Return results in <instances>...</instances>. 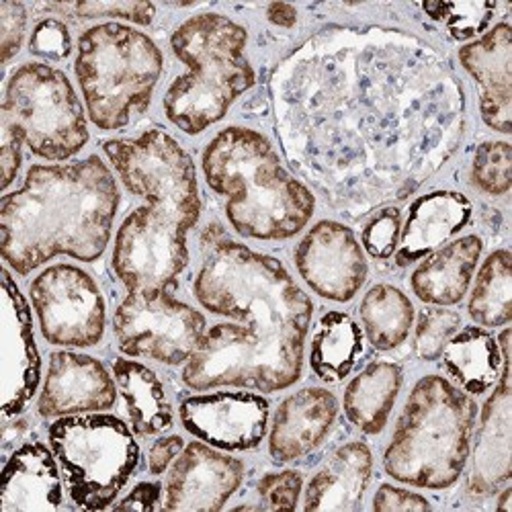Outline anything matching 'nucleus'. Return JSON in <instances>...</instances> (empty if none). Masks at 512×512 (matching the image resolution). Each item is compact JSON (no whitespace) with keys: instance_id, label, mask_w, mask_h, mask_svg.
Wrapping results in <instances>:
<instances>
[{"instance_id":"obj_1","label":"nucleus","mask_w":512,"mask_h":512,"mask_svg":"<svg viewBox=\"0 0 512 512\" xmlns=\"http://www.w3.org/2000/svg\"><path fill=\"white\" fill-rule=\"evenodd\" d=\"M193 291L207 312L242 324L205 330L183 367L187 388L275 394L300 381L314 304L281 261L238 242L216 244Z\"/></svg>"},{"instance_id":"obj_2","label":"nucleus","mask_w":512,"mask_h":512,"mask_svg":"<svg viewBox=\"0 0 512 512\" xmlns=\"http://www.w3.org/2000/svg\"><path fill=\"white\" fill-rule=\"evenodd\" d=\"M119 187L99 156L33 164L21 189L0 201V252L17 275L54 256L95 263L109 246Z\"/></svg>"},{"instance_id":"obj_3","label":"nucleus","mask_w":512,"mask_h":512,"mask_svg":"<svg viewBox=\"0 0 512 512\" xmlns=\"http://www.w3.org/2000/svg\"><path fill=\"white\" fill-rule=\"evenodd\" d=\"M213 193L226 197L232 228L254 240H287L314 216L316 197L283 168L271 142L248 127H226L201 160Z\"/></svg>"},{"instance_id":"obj_4","label":"nucleus","mask_w":512,"mask_h":512,"mask_svg":"<svg viewBox=\"0 0 512 512\" xmlns=\"http://www.w3.org/2000/svg\"><path fill=\"white\" fill-rule=\"evenodd\" d=\"M478 418L476 400L441 375L422 377L408 396L383 453L386 474L402 484L445 490L463 474Z\"/></svg>"},{"instance_id":"obj_5","label":"nucleus","mask_w":512,"mask_h":512,"mask_svg":"<svg viewBox=\"0 0 512 512\" xmlns=\"http://www.w3.org/2000/svg\"><path fill=\"white\" fill-rule=\"evenodd\" d=\"M246 41V29L218 13L195 15L177 27L170 46L187 72L168 87L164 113L181 132H205L254 87V70L244 56Z\"/></svg>"},{"instance_id":"obj_6","label":"nucleus","mask_w":512,"mask_h":512,"mask_svg":"<svg viewBox=\"0 0 512 512\" xmlns=\"http://www.w3.org/2000/svg\"><path fill=\"white\" fill-rule=\"evenodd\" d=\"M164 58L154 41L123 23H101L78 39L74 72L91 121L115 132L152 101Z\"/></svg>"},{"instance_id":"obj_7","label":"nucleus","mask_w":512,"mask_h":512,"mask_svg":"<svg viewBox=\"0 0 512 512\" xmlns=\"http://www.w3.org/2000/svg\"><path fill=\"white\" fill-rule=\"evenodd\" d=\"M48 437L66 490L84 510L109 508L140 463L134 431L113 414L62 416Z\"/></svg>"},{"instance_id":"obj_8","label":"nucleus","mask_w":512,"mask_h":512,"mask_svg":"<svg viewBox=\"0 0 512 512\" xmlns=\"http://www.w3.org/2000/svg\"><path fill=\"white\" fill-rule=\"evenodd\" d=\"M3 127L35 156L52 162L72 158L89 142L87 115L68 76L41 62L23 64L9 78Z\"/></svg>"},{"instance_id":"obj_9","label":"nucleus","mask_w":512,"mask_h":512,"mask_svg":"<svg viewBox=\"0 0 512 512\" xmlns=\"http://www.w3.org/2000/svg\"><path fill=\"white\" fill-rule=\"evenodd\" d=\"M103 152L132 195L166 211L187 232L197 226L201 216L197 170L175 138L162 130H148L132 140H109Z\"/></svg>"},{"instance_id":"obj_10","label":"nucleus","mask_w":512,"mask_h":512,"mask_svg":"<svg viewBox=\"0 0 512 512\" xmlns=\"http://www.w3.org/2000/svg\"><path fill=\"white\" fill-rule=\"evenodd\" d=\"M205 316L168 289L130 291L113 316L119 351L164 365H183L205 334Z\"/></svg>"},{"instance_id":"obj_11","label":"nucleus","mask_w":512,"mask_h":512,"mask_svg":"<svg viewBox=\"0 0 512 512\" xmlns=\"http://www.w3.org/2000/svg\"><path fill=\"white\" fill-rule=\"evenodd\" d=\"M111 263L127 293L170 289L189 263L187 230L162 209L138 207L119 226Z\"/></svg>"},{"instance_id":"obj_12","label":"nucleus","mask_w":512,"mask_h":512,"mask_svg":"<svg viewBox=\"0 0 512 512\" xmlns=\"http://www.w3.org/2000/svg\"><path fill=\"white\" fill-rule=\"evenodd\" d=\"M29 297L39 328L50 345L89 349L105 334L107 308L95 279L74 265H54L41 271Z\"/></svg>"},{"instance_id":"obj_13","label":"nucleus","mask_w":512,"mask_h":512,"mask_svg":"<svg viewBox=\"0 0 512 512\" xmlns=\"http://www.w3.org/2000/svg\"><path fill=\"white\" fill-rule=\"evenodd\" d=\"M295 267L324 300L345 304L367 281V261L353 230L332 220L318 222L295 248Z\"/></svg>"},{"instance_id":"obj_14","label":"nucleus","mask_w":512,"mask_h":512,"mask_svg":"<svg viewBox=\"0 0 512 512\" xmlns=\"http://www.w3.org/2000/svg\"><path fill=\"white\" fill-rule=\"evenodd\" d=\"M179 414L195 439L222 451H250L267 435L269 402L250 392H213L187 398Z\"/></svg>"},{"instance_id":"obj_15","label":"nucleus","mask_w":512,"mask_h":512,"mask_svg":"<svg viewBox=\"0 0 512 512\" xmlns=\"http://www.w3.org/2000/svg\"><path fill=\"white\" fill-rule=\"evenodd\" d=\"M244 465L203 441L185 445L168 472L164 510H222L240 488Z\"/></svg>"},{"instance_id":"obj_16","label":"nucleus","mask_w":512,"mask_h":512,"mask_svg":"<svg viewBox=\"0 0 512 512\" xmlns=\"http://www.w3.org/2000/svg\"><path fill=\"white\" fill-rule=\"evenodd\" d=\"M117 402L115 377L105 365L82 353L56 351L41 388L37 410L44 418H62L111 410Z\"/></svg>"},{"instance_id":"obj_17","label":"nucleus","mask_w":512,"mask_h":512,"mask_svg":"<svg viewBox=\"0 0 512 512\" xmlns=\"http://www.w3.org/2000/svg\"><path fill=\"white\" fill-rule=\"evenodd\" d=\"M41 361L29 304L9 269L3 271V416H19L33 400Z\"/></svg>"},{"instance_id":"obj_18","label":"nucleus","mask_w":512,"mask_h":512,"mask_svg":"<svg viewBox=\"0 0 512 512\" xmlns=\"http://www.w3.org/2000/svg\"><path fill=\"white\" fill-rule=\"evenodd\" d=\"M510 330H502L496 340L502 369L500 377L494 383V392L486 400L482 416H480V431L476 437L474 449V467L469 476V490L478 496H486L504 486L510 476V445H512V386H510V353H508Z\"/></svg>"},{"instance_id":"obj_19","label":"nucleus","mask_w":512,"mask_h":512,"mask_svg":"<svg viewBox=\"0 0 512 512\" xmlns=\"http://www.w3.org/2000/svg\"><path fill=\"white\" fill-rule=\"evenodd\" d=\"M459 62L480 87V113L494 132L510 134L512 117V29L498 23L459 50Z\"/></svg>"},{"instance_id":"obj_20","label":"nucleus","mask_w":512,"mask_h":512,"mask_svg":"<svg viewBox=\"0 0 512 512\" xmlns=\"http://www.w3.org/2000/svg\"><path fill=\"white\" fill-rule=\"evenodd\" d=\"M338 414L334 394L304 388L285 398L271 424L269 453L277 463H291L316 451L330 435Z\"/></svg>"},{"instance_id":"obj_21","label":"nucleus","mask_w":512,"mask_h":512,"mask_svg":"<svg viewBox=\"0 0 512 512\" xmlns=\"http://www.w3.org/2000/svg\"><path fill=\"white\" fill-rule=\"evenodd\" d=\"M44 443L21 445L5 465L0 512L58 510L64 502L62 472Z\"/></svg>"},{"instance_id":"obj_22","label":"nucleus","mask_w":512,"mask_h":512,"mask_svg":"<svg viewBox=\"0 0 512 512\" xmlns=\"http://www.w3.org/2000/svg\"><path fill=\"white\" fill-rule=\"evenodd\" d=\"M472 218V201L455 191H435L418 197L400 232L396 263L408 267L435 252L461 232Z\"/></svg>"},{"instance_id":"obj_23","label":"nucleus","mask_w":512,"mask_h":512,"mask_svg":"<svg viewBox=\"0 0 512 512\" xmlns=\"http://www.w3.org/2000/svg\"><path fill=\"white\" fill-rule=\"evenodd\" d=\"M482 250V238L469 234L431 252L410 277L414 295L429 306L447 308L459 304L474 279Z\"/></svg>"},{"instance_id":"obj_24","label":"nucleus","mask_w":512,"mask_h":512,"mask_svg":"<svg viewBox=\"0 0 512 512\" xmlns=\"http://www.w3.org/2000/svg\"><path fill=\"white\" fill-rule=\"evenodd\" d=\"M373 472V455L365 443H347L338 447L310 480L304 510L351 512L361 508L363 494Z\"/></svg>"},{"instance_id":"obj_25","label":"nucleus","mask_w":512,"mask_h":512,"mask_svg":"<svg viewBox=\"0 0 512 512\" xmlns=\"http://www.w3.org/2000/svg\"><path fill=\"white\" fill-rule=\"evenodd\" d=\"M402 367L392 361L367 365L345 390L343 408L351 424L365 435H377L390 420L402 390Z\"/></svg>"},{"instance_id":"obj_26","label":"nucleus","mask_w":512,"mask_h":512,"mask_svg":"<svg viewBox=\"0 0 512 512\" xmlns=\"http://www.w3.org/2000/svg\"><path fill=\"white\" fill-rule=\"evenodd\" d=\"M113 377L136 435L152 437L173 426V406L166 398L162 381L150 367L132 359H117Z\"/></svg>"},{"instance_id":"obj_27","label":"nucleus","mask_w":512,"mask_h":512,"mask_svg":"<svg viewBox=\"0 0 512 512\" xmlns=\"http://www.w3.org/2000/svg\"><path fill=\"white\" fill-rule=\"evenodd\" d=\"M445 371L469 396L486 394L500 377L502 355L496 338L482 326H465L443 351Z\"/></svg>"},{"instance_id":"obj_28","label":"nucleus","mask_w":512,"mask_h":512,"mask_svg":"<svg viewBox=\"0 0 512 512\" xmlns=\"http://www.w3.org/2000/svg\"><path fill=\"white\" fill-rule=\"evenodd\" d=\"M363 353V332L345 312H328L320 318L310 349V367L326 383L349 377Z\"/></svg>"},{"instance_id":"obj_29","label":"nucleus","mask_w":512,"mask_h":512,"mask_svg":"<svg viewBox=\"0 0 512 512\" xmlns=\"http://www.w3.org/2000/svg\"><path fill=\"white\" fill-rule=\"evenodd\" d=\"M361 322L365 336L377 351H394L406 343L414 324L410 297L388 283L371 287L361 302Z\"/></svg>"},{"instance_id":"obj_30","label":"nucleus","mask_w":512,"mask_h":512,"mask_svg":"<svg viewBox=\"0 0 512 512\" xmlns=\"http://www.w3.org/2000/svg\"><path fill=\"white\" fill-rule=\"evenodd\" d=\"M469 316L482 328H500L512 320V254L492 252L482 265L469 297Z\"/></svg>"},{"instance_id":"obj_31","label":"nucleus","mask_w":512,"mask_h":512,"mask_svg":"<svg viewBox=\"0 0 512 512\" xmlns=\"http://www.w3.org/2000/svg\"><path fill=\"white\" fill-rule=\"evenodd\" d=\"M461 316L453 310L435 306L418 314L414 330V351L422 361L441 359L449 340L459 332Z\"/></svg>"},{"instance_id":"obj_32","label":"nucleus","mask_w":512,"mask_h":512,"mask_svg":"<svg viewBox=\"0 0 512 512\" xmlns=\"http://www.w3.org/2000/svg\"><path fill=\"white\" fill-rule=\"evenodd\" d=\"M512 148L506 142H486L476 150L472 179L488 195H506L510 191Z\"/></svg>"},{"instance_id":"obj_33","label":"nucleus","mask_w":512,"mask_h":512,"mask_svg":"<svg viewBox=\"0 0 512 512\" xmlns=\"http://www.w3.org/2000/svg\"><path fill=\"white\" fill-rule=\"evenodd\" d=\"M496 5H424L437 21H445L457 39L474 37L486 29Z\"/></svg>"},{"instance_id":"obj_34","label":"nucleus","mask_w":512,"mask_h":512,"mask_svg":"<svg viewBox=\"0 0 512 512\" xmlns=\"http://www.w3.org/2000/svg\"><path fill=\"white\" fill-rule=\"evenodd\" d=\"M402 216L396 207L381 209L363 230V248L373 259H390L398 250Z\"/></svg>"},{"instance_id":"obj_35","label":"nucleus","mask_w":512,"mask_h":512,"mask_svg":"<svg viewBox=\"0 0 512 512\" xmlns=\"http://www.w3.org/2000/svg\"><path fill=\"white\" fill-rule=\"evenodd\" d=\"M304 488V478L300 472L285 469L279 474H267L259 482V494L265 502V508L271 510H295L300 502Z\"/></svg>"},{"instance_id":"obj_36","label":"nucleus","mask_w":512,"mask_h":512,"mask_svg":"<svg viewBox=\"0 0 512 512\" xmlns=\"http://www.w3.org/2000/svg\"><path fill=\"white\" fill-rule=\"evenodd\" d=\"M29 50L33 56L46 60H66L72 52V39L68 27L58 19H44L35 25Z\"/></svg>"},{"instance_id":"obj_37","label":"nucleus","mask_w":512,"mask_h":512,"mask_svg":"<svg viewBox=\"0 0 512 512\" xmlns=\"http://www.w3.org/2000/svg\"><path fill=\"white\" fill-rule=\"evenodd\" d=\"M72 9L82 19L109 17L132 21L136 25H150L156 15V7L152 3H76Z\"/></svg>"},{"instance_id":"obj_38","label":"nucleus","mask_w":512,"mask_h":512,"mask_svg":"<svg viewBox=\"0 0 512 512\" xmlns=\"http://www.w3.org/2000/svg\"><path fill=\"white\" fill-rule=\"evenodd\" d=\"M27 29V11L21 3L0 0V37H3V64H7L23 46Z\"/></svg>"},{"instance_id":"obj_39","label":"nucleus","mask_w":512,"mask_h":512,"mask_svg":"<svg viewBox=\"0 0 512 512\" xmlns=\"http://www.w3.org/2000/svg\"><path fill=\"white\" fill-rule=\"evenodd\" d=\"M373 510L377 512H394V510H431V502L424 496L396 488L390 484L379 486L373 498Z\"/></svg>"},{"instance_id":"obj_40","label":"nucleus","mask_w":512,"mask_h":512,"mask_svg":"<svg viewBox=\"0 0 512 512\" xmlns=\"http://www.w3.org/2000/svg\"><path fill=\"white\" fill-rule=\"evenodd\" d=\"M183 449H185L183 437H179V435L160 437V439L152 445V449H150V453H148V467H150V472H152L154 476L164 474L166 469H168V465L173 463V461L181 455Z\"/></svg>"},{"instance_id":"obj_41","label":"nucleus","mask_w":512,"mask_h":512,"mask_svg":"<svg viewBox=\"0 0 512 512\" xmlns=\"http://www.w3.org/2000/svg\"><path fill=\"white\" fill-rule=\"evenodd\" d=\"M162 498V486L158 482H140L121 502L115 504L117 510H158Z\"/></svg>"},{"instance_id":"obj_42","label":"nucleus","mask_w":512,"mask_h":512,"mask_svg":"<svg viewBox=\"0 0 512 512\" xmlns=\"http://www.w3.org/2000/svg\"><path fill=\"white\" fill-rule=\"evenodd\" d=\"M21 140L13 136L9 127H3V148H0V168H3V189H9L21 168Z\"/></svg>"},{"instance_id":"obj_43","label":"nucleus","mask_w":512,"mask_h":512,"mask_svg":"<svg viewBox=\"0 0 512 512\" xmlns=\"http://www.w3.org/2000/svg\"><path fill=\"white\" fill-rule=\"evenodd\" d=\"M267 17L271 23L279 27H293L297 21V11L293 5H287V3H273L267 9Z\"/></svg>"},{"instance_id":"obj_44","label":"nucleus","mask_w":512,"mask_h":512,"mask_svg":"<svg viewBox=\"0 0 512 512\" xmlns=\"http://www.w3.org/2000/svg\"><path fill=\"white\" fill-rule=\"evenodd\" d=\"M510 498H512V488H506V490L500 494V500H498L496 508H500V510H506V512H512V506H510Z\"/></svg>"}]
</instances>
